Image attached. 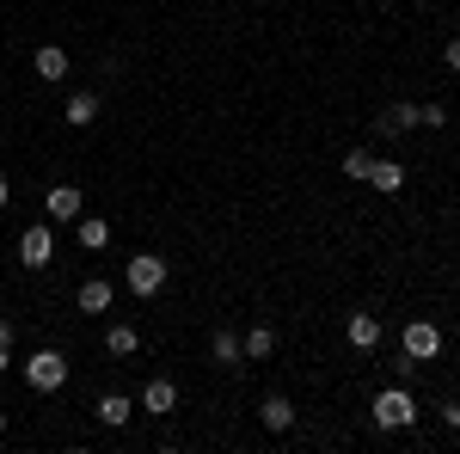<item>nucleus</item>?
Segmentation results:
<instances>
[{
	"mask_svg": "<svg viewBox=\"0 0 460 454\" xmlns=\"http://www.w3.org/2000/svg\"><path fill=\"white\" fill-rule=\"evenodd\" d=\"M418 123H429V129H442V123H448V111H442V105H418Z\"/></svg>",
	"mask_w": 460,
	"mask_h": 454,
	"instance_id": "obj_21",
	"label": "nucleus"
},
{
	"mask_svg": "<svg viewBox=\"0 0 460 454\" xmlns=\"http://www.w3.org/2000/svg\"><path fill=\"white\" fill-rule=\"evenodd\" d=\"M375 423H381V430H411V423H418V399L405 393V381L387 387V393H375Z\"/></svg>",
	"mask_w": 460,
	"mask_h": 454,
	"instance_id": "obj_1",
	"label": "nucleus"
},
{
	"mask_svg": "<svg viewBox=\"0 0 460 454\" xmlns=\"http://www.w3.org/2000/svg\"><path fill=\"white\" fill-rule=\"evenodd\" d=\"M172 405H178V387H172V381H147V387H142V412H154V418H166Z\"/></svg>",
	"mask_w": 460,
	"mask_h": 454,
	"instance_id": "obj_12",
	"label": "nucleus"
},
{
	"mask_svg": "<svg viewBox=\"0 0 460 454\" xmlns=\"http://www.w3.org/2000/svg\"><path fill=\"white\" fill-rule=\"evenodd\" d=\"M344 173H350V178H368V173H375V154H368V147H350V154H344Z\"/></svg>",
	"mask_w": 460,
	"mask_h": 454,
	"instance_id": "obj_20",
	"label": "nucleus"
},
{
	"mask_svg": "<svg viewBox=\"0 0 460 454\" xmlns=\"http://www.w3.org/2000/svg\"><path fill=\"white\" fill-rule=\"evenodd\" d=\"M6 362H13V356H6V344H0V369H6Z\"/></svg>",
	"mask_w": 460,
	"mask_h": 454,
	"instance_id": "obj_26",
	"label": "nucleus"
},
{
	"mask_svg": "<svg viewBox=\"0 0 460 454\" xmlns=\"http://www.w3.org/2000/svg\"><path fill=\"white\" fill-rule=\"evenodd\" d=\"M368 184H381V191H399V184H405V166H393V160H375Z\"/></svg>",
	"mask_w": 460,
	"mask_h": 454,
	"instance_id": "obj_18",
	"label": "nucleus"
},
{
	"mask_svg": "<svg viewBox=\"0 0 460 454\" xmlns=\"http://www.w3.org/2000/svg\"><path fill=\"white\" fill-rule=\"evenodd\" d=\"M436 350H442V332H436L429 319H411V325H405V356H411V362H429Z\"/></svg>",
	"mask_w": 460,
	"mask_h": 454,
	"instance_id": "obj_5",
	"label": "nucleus"
},
{
	"mask_svg": "<svg viewBox=\"0 0 460 454\" xmlns=\"http://www.w3.org/2000/svg\"><path fill=\"white\" fill-rule=\"evenodd\" d=\"M6 197H13V191H6V178H0V209H6Z\"/></svg>",
	"mask_w": 460,
	"mask_h": 454,
	"instance_id": "obj_25",
	"label": "nucleus"
},
{
	"mask_svg": "<svg viewBox=\"0 0 460 454\" xmlns=\"http://www.w3.org/2000/svg\"><path fill=\"white\" fill-rule=\"evenodd\" d=\"M405 129H418V105H405V99H393L381 117H375V136H405Z\"/></svg>",
	"mask_w": 460,
	"mask_h": 454,
	"instance_id": "obj_6",
	"label": "nucleus"
},
{
	"mask_svg": "<svg viewBox=\"0 0 460 454\" xmlns=\"http://www.w3.org/2000/svg\"><path fill=\"white\" fill-rule=\"evenodd\" d=\"M43 209H49V221H80V191L74 184H56Z\"/></svg>",
	"mask_w": 460,
	"mask_h": 454,
	"instance_id": "obj_11",
	"label": "nucleus"
},
{
	"mask_svg": "<svg viewBox=\"0 0 460 454\" xmlns=\"http://www.w3.org/2000/svg\"><path fill=\"white\" fill-rule=\"evenodd\" d=\"M74 234H80L86 252H105V245H111V221H105V215H80V221H74Z\"/></svg>",
	"mask_w": 460,
	"mask_h": 454,
	"instance_id": "obj_9",
	"label": "nucleus"
},
{
	"mask_svg": "<svg viewBox=\"0 0 460 454\" xmlns=\"http://www.w3.org/2000/svg\"><path fill=\"white\" fill-rule=\"evenodd\" d=\"M442 68H455V74H460V37H448V49H442Z\"/></svg>",
	"mask_w": 460,
	"mask_h": 454,
	"instance_id": "obj_22",
	"label": "nucleus"
},
{
	"mask_svg": "<svg viewBox=\"0 0 460 454\" xmlns=\"http://www.w3.org/2000/svg\"><path fill=\"white\" fill-rule=\"evenodd\" d=\"M209 356H215V362H221V369H234V362L246 356V350H240V332H227V325H221V332H215V338H209Z\"/></svg>",
	"mask_w": 460,
	"mask_h": 454,
	"instance_id": "obj_15",
	"label": "nucleus"
},
{
	"mask_svg": "<svg viewBox=\"0 0 460 454\" xmlns=\"http://www.w3.org/2000/svg\"><path fill=\"white\" fill-rule=\"evenodd\" d=\"M111 295H117V289H111L105 277H86L74 301H80V314H105V307H111Z\"/></svg>",
	"mask_w": 460,
	"mask_h": 454,
	"instance_id": "obj_8",
	"label": "nucleus"
},
{
	"mask_svg": "<svg viewBox=\"0 0 460 454\" xmlns=\"http://www.w3.org/2000/svg\"><path fill=\"white\" fill-rule=\"evenodd\" d=\"M123 282H129L142 301H147V295H160V289H166V258H160V252H136L129 271H123Z\"/></svg>",
	"mask_w": 460,
	"mask_h": 454,
	"instance_id": "obj_2",
	"label": "nucleus"
},
{
	"mask_svg": "<svg viewBox=\"0 0 460 454\" xmlns=\"http://www.w3.org/2000/svg\"><path fill=\"white\" fill-rule=\"evenodd\" d=\"M62 117H68L74 129H86V123H99V93H74Z\"/></svg>",
	"mask_w": 460,
	"mask_h": 454,
	"instance_id": "obj_16",
	"label": "nucleus"
},
{
	"mask_svg": "<svg viewBox=\"0 0 460 454\" xmlns=\"http://www.w3.org/2000/svg\"><path fill=\"white\" fill-rule=\"evenodd\" d=\"M0 344H6V350H13V325H6V319H0Z\"/></svg>",
	"mask_w": 460,
	"mask_h": 454,
	"instance_id": "obj_24",
	"label": "nucleus"
},
{
	"mask_svg": "<svg viewBox=\"0 0 460 454\" xmlns=\"http://www.w3.org/2000/svg\"><path fill=\"white\" fill-rule=\"evenodd\" d=\"M19 264H31V271L56 264V234H49V221H37V227L19 234Z\"/></svg>",
	"mask_w": 460,
	"mask_h": 454,
	"instance_id": "obj_4",
	"label": "nucleus"
},
{
	"mask_svg": "<svg viewBox=\"0 0 460 454\" xmlns=\"http://www.w3.org/2000/svg\"><path fill=\"white\" fill-rule=\"evenodd\" d=\"M0 436H6V412H0Z\"/></svg>",
	"mask_w": 460,
	"mask_h": 454,
	"instance_id": "obj_27",
	"label": "nucleus"
},
{
	"mask_svg": "<svg viewBox=\"0 0 460 454\" xmlns=\"http://www.w3.org/2000/svg\"><path fill=\"white\" fill-rule=\"evenodd\" d=\"M129 418H136V405H129L123 393H105V399H99V423H105V430H123Z\"/></svg>",
	"mask_w": 460,
	"mask_h": 454,
	"instance_id": "obj_13",
	"label": "nucleus"
},
{
	"mask_svg": "<svg viewBox=\"0 0 460 454\" xmlns=\"http://www.w3.org/2000/svg\"><path fill=\"white\" fill-rule=\"evenodd\" d=\"M442 418H448V430H460V399H448V405H442Z\"/></svg>",
	"mask_w": 460,
	"mask_h": 454,
	"instance_id": "obj_23",
	"label": "nucleus"
},
{
	"mask_svg": "<svg viewBox=\"0 0 460 454\" xmlns=\"http://www.w3.org/2000/svg\"><path fill=\"white\" fill-rule=\"evenodd\" d=\"M344 332H350L356 350H375V344H381V319H375V314H350V325H344Z\"/></svg>",
	"mask_w": 460,
	"mask_h": 454,
	"instance_id": "obj_14",
	"label": "nucleus"
},
{
	"mask_svg": "<svg viewBox=\"0 0 460 454\" xmlns=\"http://www.w3.org/2000/svg\"><path fill=\"white\" fill-rule=\"evenodd\" d=\"M240 350H246L252 362H264V356H270V350H277V332H270V325H252L246 338H240Z\"/></svg>",
	"mask_w": 460,
	"mask_h": 454,
	"instance_id": "obj_17",
	"label": "nucleus"
},
{
	"mask_svg": "<svg viewBox=\"0 0 460 454\" xmlns=\"http://www.w3.org/2000/svg\"><path fill=\"white\" fill-rule=\"evenodd\" d=\"M258 418H264V430H277V436H283V430H295V405H288L283 393H270V399L258 405Z\"/></svg>",
	"mask_w": 460,
	"mask_h": 454,
	"instance_id": "obj_10",
	"label": "nucleus"
},
{
	"mask_svg": "<svg viewBox=\"0 0 460 454\" xmlns=\"http://www.w3.org/2000/svg\"><path fill=\"white\" fill-rule=\"evenodd\" d=\"M31 68H37V80H49V86H62L68 80V49H56V43H43L31 56Z\"/></svg>",
	"mask_w": 460,
	"mask_h": 454,
	"instance_id": "obj_7",
	"label": "nucleus"
},
{
	"mask_svg": "<svg viewBox=\"0 0 460 454\" xmlns=\"http://www.w3.org/2000/svg\"><path fill=\"white\" fill-rule=\"evenodd\" d=\"M25 381H31L37 393H56V387L68 381V356H62V350H37L31 362H25Z\"/></svg>",
	"mask_w": 460,
	"mask_h": 454,
	"instance_id": "obj_3",
	"label": "nucleus"
},
{
	"mask_svg": "<svg viewBox=\"0 0 460 454\" xmlns=\"http://www.w3.org/2000/svg\"><path fill=\"white\" fill-rule=\"evenodd\" d=\"M105 350H111V356H129V350H136V325H111Z\"/></svg>",
	"mask_w": 460,
	"mask_h": 454,
	"instance_id": "obj_19",
	"label": "nucleus"
}]
</instances>
